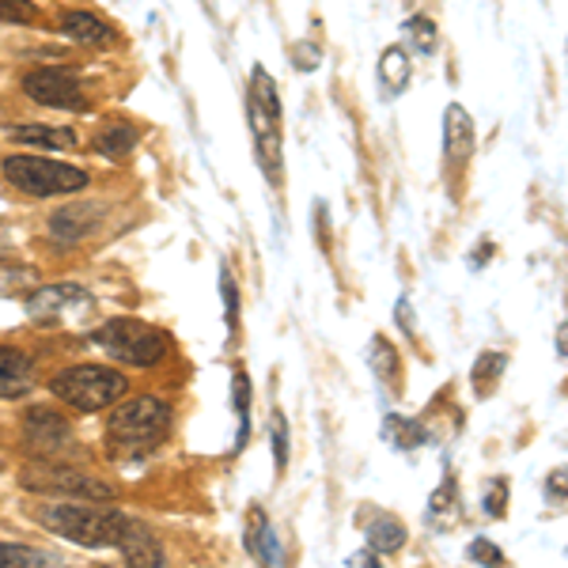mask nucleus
<instances>
[{
    "instance_id": "f257e3e1",
    "label": "nucleus",
    "mask_w": 568,
    "mask_h": 568,
    "mask_svg": "<svg viewBox=\"0 0 568 568\" xmlns=\"http://www.w3.org/2000/svg\"><path fill=\"white\" fill-rule=\"evenodd\" d=\"M167 433H170V405L164 398H152V394L121 402L107 421L110 451L121 454V459L152 454L167 440Z\"/></svg>"
},
{
    "instance_id": "f03ea898",
    "label": "nucleus",
    "mask_w": 568,
    "mask_h": 568,
    "mask_svg": "<svg viewBox=\"0 0 568 568\" xmlns=\"http://www.w3.org/2000/svg\"><path fill=\"white\" fill-rule=\"evenodd\" d=\"M46 526L61 539L76 542V546L87 549H110L118 546L121 526H126L129 516L114 508H99V505H76V500H64V505H54L43 511Z\"/></svg>"
},
{
    "instance_id": "7ed1b4c3",
    "label": "nucleus",
    "mask_w": 568,
    "mask_h": 568,
    "mask_svg": "<svg viewBox=\"0 0 568 568\" xmlns=\"http://www.w3.org/2000/svg\"><path fill=\"white\" fill-rule=\"evenodd\" d=\"M126 376L114 368H103V364H80V368H64L50 379L54 398H61L64 405L80 413H95L107 410V405L118 402L126 394Z\"/></svg>"
},
{
    "instance_id": "20e7f679",
    "label": "nucleus",
    "mask_w": 568,
    "mask_h": 568,
    "mask_svg": "<svg viewBox=\"0 0 568 568\" xmlns=\"http://www.w3.org/2000/svg\"><path fill=\"white\" fill-rule=\"evenodd\" d=\"M247 114H250V129H255V144L258 156H262V167L270 175V182L281 178V103H277V87H273V76L258 64L255 76H250V95H247Z\"/></svg>"
},
{
    "instance_id": "39448f33",
    "label": "nucleus",
    "mask_w": 568,
    "mask_h": 568,
    "mask_svg": "<svg viewBox=\"0 0 568 568\" xmlns=\"http://www.w3.org/2000/svg\"><path fill=\"white\" fill-rule=\"evenodd\" d=\"M4 178L15 190L31 193V198H57V193H80L87 186V175L72 164H57L46 156H8Z\"/></svg>"
},
{
    "instance_id": "423d86ee",
    "label": "nucleus",
    "mask_w": 568,
    "mask_h": 568,
    "mask_svg": "<svg viewBox=\"0 0 568 568\" xmlns=\"http://www.w3.org/2000/svg\"><path fill=\"white\" fill-rule=\"evenodd\" d=\"M95 345H103V353L114 356L118 364H129V368H149V364H159L167 356V338L141 319L103 322L95 330Z\"/></svg>"
},
{
    "instance_id": "0eeeda50",
    "label": "nucleus",
    "mask_w": 568,
    "mask_h": 568,
    "mask_svg": "<svg viewBox=\"0 0 568 568\" xmlns=\"http://www.w3.org/2000/svg\"><path fill=\"white\" fill-rule=\"evenodd\" d=\"M23 489L31 493H46V497H84L87 505H103V500L114 497V489L107 482L92 474H80V470L69 466H50V462H31L20 474Z\"/></svg>"
},
{
    "instance_id": "6e6552de",
    "label": "nucleus",
    "mask_w": 568,
    "mask_h": 568,
    "mask_svg": "<svg viewBox=\"0 0 568 568\" xmlns=\"http://www.w3.org/2000/svg\"><path fill=\"white\" fill-rule=\"evenodd\" d=\"M23 95L31 103H43V107L57 110H84V87L72 69H35L23 76Z\"/></svg>"
},
{
    "instance_id": "1a4fd4ad",
    "label": "nucleus",
    "mask_w": 568,
    "mask_h": 568,
    "mask_svg": "<svg viewBox=\"0 0 568 568\" xmlns=\"http://www.w3.org/2000/svg\"><path fill=\"white\" fill-rule=\"evenodd\" d=\"M118 549H121V557H126L129 568H164V561H167L164 546H159V539L152 534V526L137 523V519H126Z\"/></svg>"
},
{
    "instance_id": "9d476101",
    "label": "nucleus",
    "mask_w": 568,
    "mask_h": 568,
    "mask_svg": "<svg viewBox=\"0 0 568 568\" xmlns=\"http://www.w3.org/2000/svg\"><path fill=\"white\" fill-rule=\"evenodd\" d=\"M61 35L69 38V43L95 46V50H110V46H118V31H114L107 20H99L95 12H84V8L61 15Z\"/></svg>"
},
{
    "instance_id": "9b49d317",
    "label": "nucleus",
    "mask_w": 568,
    "mask_h": 568,
    "mask_svg": "<svg viewBox=\"0 0 568 568\" xmlns=\"http://www.w3.org/2000/svg\"><path fill=\"white\" fill-rule=\"evenodd\" d=\"M103 221V205H92V201H72V205L57 209L50 216V232L54 239H64V242H76L84 235H92L95 227Z\"/></svg>"
},
{
    "instance_id": "f8f14e48",
    "label": "nucleus",
    "mask_w": 568,
    "mask_h": 568,
    "mask_svg": "<svg viewBox=\"0 0 568 568\" xmlns=\"http://www.w3.org/2000/svg\"><path fill=\"white\" fill-rule=\"evenodd\" d=\"M72 304H92V299H87V292L76 288V284H50V288H38L35 296L27 299V315L35 322H54L61 319Z\"/></svg>"
},
{
    "instance_id": "ddd939ff",
    "label": "nucleus",
    "mask_w": 568,
    "mask_h": 568,
    "mask_svg": "<svg viewBox=\"0 0 568 568\" xmlns=\"http://www.w3.org/2000/svg\"><path fill=\"white\" fill-rule=\"evenodd\" d=\"M35 387V360L12 345H0V398H20Z\"/></svg>"
},
{
    "instance_id": "4468645a",
    "label": "nucleus",
    "mask_w": 568,
    "mask_h": 568,
    "mask_svg": "<svg viewBox=\"0 0 568 568\" xmlns=\"http://www.w3.org/2000/svg\"><path fill=\"white\" fill-rule=\"evenodd\" d=\"M23 428H27V440L38 443V451L64 448L72 436V428L64 425V417H57L54 410H31L27 421H23Z\"/></svg>"
},
{
    "instance_id": "2eb2a0df",
    "label": "nucleus",
    "mask_w": 568,
    "mask_h": 568,
    "mask_svg": "<svg viewBox=\"0 0 568 568\" xmlns=\"http://www.w3.org/2000/svg\"><path fill=\"white\" fill-rule=\"evenodd\" d=\"M443 152L448 159H466L474 152V118L459 103H451L443 114Z\"/></svg>"
},
{
    "instance_id": "dca6fc26",
    "label": "nucleus",
    "mask_w": 568,
    "mask_h": 568,
    "mask_svg": "<svg viewBox=\"0 0 568 568\" xmlns=\"http://www.w3.org/2000/svg\"><path fill=\"white\" fill-rule=\"evenodd\" d=\"M247 546L265 568L277 565V557H281L277 534H273V526H270V519H265L262 508H250V516H247Z\"/></svg>"
},
{
    "instance_id": "f3484780",
    "label": "nucleus",
    "mask_w": 568,
    "mask_h": 568,
    "mask_svg": "<svg viewBox=\"0 0 568 568\" xmlns=\"http://www.w3.org/2000/svg\"><path fill=\"white\" fill-rule=\"evenodd\" d=\"M12 141L31 144V149H72L76 133H72V129H54V126H20L12 129Z\"/></svg>"
},
{
    "instance_id": "a211bd4d",
    "label": "nucleus",
    "mask_w": 568,
    "mask_h": 568,
    "mask_svg": "<svg viewBox=\"0 0 568 568\" xmlns=\"http://www.w3.org/2000/svg\"><path fill=\"white\" fill-rule=\"evenodd\" d=\"M133 144H137V129L129 126V121H110V126L103 129L99 137H95V149H99L107 159L129 156V152H133Z\"/></svg>"
},
{
    "instance_id": "6ab92c4d",
    "label": "nucleus",
    "mask_w": 568,
    "mask_h": 568,
    "mask_svg": "<svg viewBox=\"0 0 568 568\" xmlns=\"http://www.w3.org/2000/svg\"><path fill=\"white\" fill-rule=\"evenodd\" d=\"M371 368L379 371V379H383L391 391H398V387H402V360H398L394 345L387 338L371 341Z\"/></svg>"
},
{
    "instance_id": "aec40b11",
    "label": "nucleus",
    "mask_w": 568,
    "mask_h": 568,
    "mask_svg": "<svg viewBox=\"0 0 568 568\" xmlns=\"http://www.w3.org/2000/svg\"><path fill=\"white\" fill-rule=\"evenodd\" d=\"M368 542H371V549H379V554H394V549H402V542H405V526L398 523L394 516H376L368 526Z\"/></svg>"
},
{
    "instance_id": "412c9836",
    "label": "nucleus",
    "mask_w": 568,
    "mask_h": 568,
    "mask_svg": "<svg viewBox=\"0 0 568 568\" xmlns=\"http://www.w3.org/2000/svg\"><path fill=\"white\" fill-rule=\"evenodd\" d=\"M508 368V356L505 353H485L482 360L474 364V391L477 398H485L493 387L500 383V371Z\"/></svg>"
},
{
    "instance_id": "4be33fe9",
    "label": "nucleus",
    "mask_w": 568,
    "mask_h": 568,
    "mask_svg": "<svg viewBox=\"0 0 568 568\" xmlns=\"http://www.w3.org/2000/svg\"><path fill=\"white\" fill-rule=\"evenodd\" d=\"M379 76H383V84L391 87V92H402V87L410 84V57L398 50V46H391V50L379 57Z\"/></svg>"
},
{
    "instance_id": "5701e85b",
    "label": "nucleus",
    "mask_w": 568,
    "mask_h": 568,
    "mask_svg": "<svg viewBox=\"0 0 568 568\" xmlns=\"http://www.w3.org/2000/svg\"><path fill=\"white\" fill-rule=\"evenodd\" d=\"M0 568H46V557L20 542H0Z\"/></svg>"
},
{
    "instance_id": "b1692460",
    "label": "nucleus",
    "mask_w": 568,
    "mask_h": 568,
    "mask_svg": "<svg viewBox=\"0 0 568 568\" xmlns=\"http://www.w3.org/2000/svg\"><path fill=\"white\" fill-rule=\"evenodd\" d=\"M387 433H391V443H398V448H417V443H425V428L413 425V421L391 417L387 421Z\"/></svg>"
},
{
    "instance_id": "393cba45",
    "label": "nucleus",
    "mask_w": 568,
    "mask_h": 568,
    "mask_svg": "<svg viewBox=\"0 0 568 568\" xmlns=\"http://www.w3.org/2000/svg\"><path fill=\"white\" fill-rule=\"evenodd\" d=\"M0 20L31 27V23H38V8L31 0H0Z\"/></svg>"
},
{
    "instance_id": "a878e982",
    "label": "nucleus",
    "mask_w": 568,
    "mask_h": 568,
    "mask_svg": "<svg viewBox=\"0 0 568 568\" xmlns=\"http://www.w3.org/2000/svg\"><path fill=\"white\" fill-rule=\"evenodd\" d=\"M405 31L413 35L417 50H425V54L436 50V27H433V20H425V15H413V20L405 23Z\"/></svg>"
},
{
    "instance_id": "bb28decb",
    "label": "nucleus",
    "mask_w": 568,
    "mask_h": 568,
    "mask_svg": "<svg viewBox=\"0 0 568 568\" xmlns=\"http://www.w3.org/2000/svg\"><path fill=\"white\" fill-rule=\"evenodd\" d=\"M273 459H277V474L288 466V425H284L281 413H273Z\"/></svg>"
},
{
    "instance_id": "cd10ccee",
    "label": "nucleus",
    "mask_w": 568,
    "mask_h": 568,
    "mask_svg": "<svg viewBox=\"0 0 568 568\" xmlns=\"http://www.w3.org/2000/svg\"><path fill=\"white\" fill-rule=\"evenodd\" d=\"M470 557H474L477 565H485V568H505V554H500L493 542H485V539H474L470 542Z\"/></svg>"
},
{
    "instance_id": "c85d7f7f",
    "label": "nucleus",
    "mask_w": 568,
    "mask_h": 568,
    "mask_svg": "<svg viewBox=\"0 0 568 568\" xmlns=\"http://www.w3.org/2000/svg\"><path fill=\"white\" fill-rule=\"evenodd\" d=\"M221 292H224V304H227V330L239 327V292H235L232 273H221Z\"/></svg>"
},
{
    "instance_id": "c756f323",
    "label": "nucleus",
    "mask_w": 568,
    "mask_h": 568,
    "mask_svg": "<svg viewBox=\"0 0 568 568\" xmlns=\"http://www.w3.org/2000/svg\"><path fill=\"white\" fill-rule=\"evenodd\" d=\"M505 489H508V482H497L489 489V500H485V508H489L493 516H505Z\"/></svg>"
},
{
    "instance_id": "7c9ffc66",
    "label": "nucleus",
    "mask_w": 568,
    "mask_h": 568,
    "mask_svg": "<svg viewBox=\"0 0 568 568\" xmlns=\"http://www.w3.org/2000/svg\"><path fill=\"white\" fill-rule=\"evenodd\" d=\"M4 250H8V232L0 227V258H4Z\"/></svg>"
}]
</instances>
